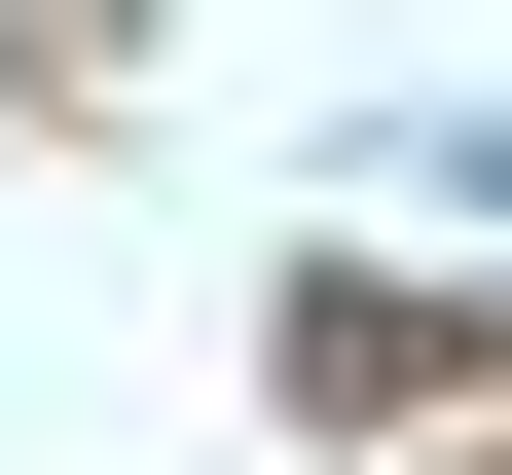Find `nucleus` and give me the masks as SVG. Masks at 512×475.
Here are the masks:
<instances>
[{
    "label": "nucleus",
    "mask_w": 512,
    "mask_h": 475,
    "mask_svg": "<svg viewBox=\"0 0 512 475\" xmlns=\"http://www.w3.org/2000/svg\"><path fill=\"white\" fill-rule=\"evenodd\" d=\"M439 220H512V147H439Z\"/></svg>",
    "instance_id": "1"
},
{
    "label": "nucleus",
    "mask_w": 512,
    "mask_h": 475,
    "mask_svg": "<svg viewBox=\"0 0 512 475\" xmlns=\"http://www.w3.org/2000/svg\"><path fill=\"white\" fill-rule=\"evenodd\" d=\"M476 475H512V439H476Z\"/></svg>",
    "instance_id": "2"
}]
</instances>
